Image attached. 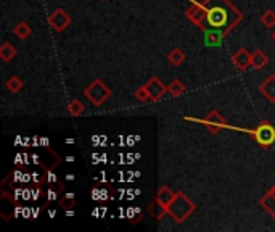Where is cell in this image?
<instances>
[{
  "label": "cell",
  "mask_w": 275,
  "mask_h": 232,
  "mask_svg": "<svg viewBox=\"0 0 275 232\" xmlns=\"http://www.w3.org/2000/svg\"><path fill=\"white\" fill-rule=\"evenodd\" d=\"M208 29L224 31L225 36L242 21V13L229 0H208L206 2Z\"/></svg>",
  "instance_id": "1"
},
{
  "label": "cell",
  "mask_w": 275,
  "mask_h": 232,
  "mask_svg": "<svg viewBox=\"0 0 275 232\" xmlns=\"http://www.w3.org/2000/svg\"><path fill=\"white\" fill-rule=\"evenodd\" d=\"M195 210H196L195 203L190 202L187 195H185L183 192H177L174 200L171 202V205L168 207V213L173 216V220L177 224H182Z\"/></svg>",
  "instance_id": "2"
},
{
  "label": "cell",
  "mask_w": 275,
  "mask_h": 232,
  "mask_svg": "<svg viewBox=\"0 0 275 232\" xmlns=\"http://www.w3.org/2000/svg\"><path fill=\"white\" fill-rule=\"evenodd\" d=\"M84 95L92 105L100 107L109 99V95H111V89H109L106 84H103L100 79H95L93 83L84 91Z\"/></svg>",
  "instance_id": "3"
},
{
  "label": "cell",
  "mask_w": 275,
  "mask_h": 232,
  "mask_svg": "<svg viewBox=\"0 0 275 232\" xmlns=\"http://www.w3.org/2000/svg\"><path fill=\"white\" fill-rule=\"evenodd\" d=\"M254 137H256L258 144L261 147H271L275 142V127L269 124L267 121L261 122V126L254 131Z\"/></svg>",
  "instance_id": "4"
},
{
  "label": "cell",
  "mask_w": 275,
  "mask_h": 232,
  "mask_svg": "<svg viewBox=\"0 0 275 232\" xmlns=\"http://www.w3.org/2000/svg\"><path fill=\"white\" fill-rule=\"evenodd\" d=\"M187 18L190 19L195 26H198L200 29H208V21H206V5L193 3L187 10Z\"/></svg>",
  "instance_id": "5"
},
{
  "label": "cell",
  "mask_w": 275,
  "mask_h": 232,
  "mask_svg": "<svg viewBox=\"0 0 275 232\" xmlns=\"http://www.w3.org/2000/svg\"><path fill=\"white\" fill-rule=\"evenodd\" d=\"M49 24L55 31H65L68 26L71 24V16L63 8H57L52 15L49 16Z\"/></svg>",
  "instance_id": "6"
},
{
  "label": "cell",
  "mask_w": 275,
  "mask_h": 232,
  "mask_svg": "<svg viewBox=\"0 0 275 232\" xmlns=\"http://www.w3.org/2000/svg\"><path fill=\"white\" fill-rule=\"evenodd\" d=\"M145 87V91L148 92V95H150V100H153V102H158L164 94L168 92V87L164 86L160 79H158L156 76L155 78H151L148 83L143 86Z\"/></svg>",
  "instance_id": "7"
},
{
  "label": "cell",
  "mask_w": 275,
  "mask_h": 232,
  "mask_svg": "<svg viewBox=\"0 0 275 232\" xmlns=\"http://www.w3.org/2000/svg\"><path fill=\"white\" fill-rule=\"evenodd\" d=\"M203 122L206 124V127H208V131L211 134H217L219 131H221V129H224L227 126L224 116L219 113V112H216V110H212L208 116H206Z\"/></svg>",
  "instance_id": "8"
},
{
  "label": "cell",
  "mask_w": 275,
  "mask_h": 232,
  "mask_svg": "<svg viewBox=\"0 0 275 232\" xmlns=\"http://www.w3.org/2000/svg\"><path fill=\"white\" fill-rule=\"evenodd\" d=\"M232 61H233V65L237 66V70L245 71L251 66V53L246 49H240V50H237L235 53H233Z\"/></svg>",
  "instance_id": "9"
},
{
  "label": "cell",
  "mask_w": 275,
  "mask_h": 232,
  "mask_svg": "<svg viewBox=\"0 0 275 232\" xmlns=\"http://www.w3.org/2000/svg\"><path fill=\"white\" fill-rule=\"evenodd\" d=\"M204 47H219L222 44V39L225 37L224 31L219 29H204Z\"/></svg>",
  "instance_id": "10"
},
{
  "label": "cell",
  "mask_w": 275,
  "mask_h": 232,
  "mask_svg": "<svg viewBox=\"0 0 275 232\" xmlns=\"http://www.w3.org/2000/svg\"><path fill=\"white\" fill-rule=\"evenodd\" d=\"M259 92L269 102H275V74H271L264 79V83L259 86Z\"/></svg>",
  "instance_id": "11"
},
{
  "label": "cell",
  "mask_w": 275,
  "mask_h": 232,
  "mask_svg": "<svg viewBox=\"0 0 275 232\" xmlns=\"http://www.w3.org/2000/svg\"><path fill=\"white\" fill-rule=\"evenodd\" d=\"M174 197H176V194L173 192V190H171L168 186H163L160 190H158V195H156V200L160 202L163 207H169L171 205V202L174 200Z\"/></svg>",
  "instance_id": "12"
},
{
  "label": "cell",
  "mask_w": 275,
  "mask_h": 232,
  "mask_svg": "<svg viewBox=\"0 0 275 232\" xmlns=\"http://www.w3.org/2000/svg\"><path fill=\"white\" fill-rule=\"evenodd\" d=\"M267 63H269V58L266 57V53L263 50H256L254 53H251V66L254 70H261Z\"/></svg>",
  "instance_id": "13"
},
{
  "label": "cell",
  "mask_w": 275,
  "mask_h": 232,
  "mask_svg": "<svg viewBox=\"0 0 275 232\" xmlns=\"http://www.w3.org/2000/svg\"><path fill=\"white\" fill-rule=\"evenodd\" d=\"M259 205L263 207L267 213H269L272 218H275V197L269 192V194H266L263 199L259 200Z\"/></svg>",
  "instance_id": "14"
},
{
  "label": "cell",
  "mask_w": 275,
  "mask_h": 232,
  "mask_svg": "<svg viewBox=\"0 0 275 232\" xmlns=\"http://www.w3.org/2000/svg\"><path fill=\"white\" fill-rule=\"evenodd\" d=\"M148 213L155 218V220H161V218L168 213V208L166 207H163V205L160 202H153V203H150V207H148Z\"/></svg>",
  "instance_id": "15"
},
{
  "label": "cell",
  "mask_w": 275,
  "mask_h": 232,
  "mask_svg": "<svg viewBox=\"0 0 275 232\" xmlns=\"http://www.w3.org/2000/svg\"><path fill=\"white\" fill-rule=\"evenodd\" d=\"M16 55V49L13 47L10 42H3L2 47H0V58L3 61H10Z\"/></svg>",
  "instance_id": "16"
},
{
  "label": "cell",
  "mask_w": 275,
  "mask_h": 232,
  "mask_svg": "<svg viewBox=\"0 0 275 232\" xmlns=\"http://www.w3.org/2000/svg\"><path fill=\"white\" fill-rule=\"evenodd\" d=\"M13 32H15V36H18L21 40H24V39H27L31 36L32 29H31V26L27 23H18L15 26V29H13Z\"/></svg>",
  "instance_id": "17"
},
{
  "label": "cell",
  "mask_w": 275,
  "mask_h": 232,
  "mask_svg": "<svg viewBox=\"0 0 275 232\" xmlns=\"http://www.w3.org/2000/svg\"><path fill=\"white\" fill-rule=\"evenodd\" d=\"M168 61H169L171 65H174V66H181L183 61H185V53L181 49H174L168 55Z\"/></svg>",
  "instance_id": "18"
},
{
  "label": "cell",
  "mask_w": 275,
  "mask_h": 232,
  "mask_svg": "<svg viewBox=\"0 0 275 232\" xmlns=\"http://www.w3.org/2000/svg\"><path fill=\"white\" fill-rule=\"evenodd\" d=\"M168 92L171 95H174V97H177V95H182L187 92V87H185L182 83H181V79H174L173 83H171L168 86Z\"/></svg>",
  "instance_id": "19"
},
{
  "label": "cell",
  "mask_w": 275,
  "mask_h": 232,
  "mask_svg": "<svg viewBox=\"0 0 275 232\" xmlns=\"http://www.w3.org/2000/svg\"><path fill=\"white\" fill-rule=\"evenodd\" d=\"M5 87L8 89L10 92H13V94H18V92L23 89V81L19 79V78H16V76H11L10 79H6Z\"/></svg>",
  "instance_id": "20"
},
{
  "label": "cell",
  "mask_w": 275,
  "mask_h": 232,
  "mask_svg": "<svg viewBox=\"0 0 275 232\" xmlns=\"http://www.w3.org/2000/svg\"><path fill=\"white\" fill-rule=\"evenodd\" d=\"M68 113L71 116H81L84 113V105H82V102L79 100H73L70 105H68Z\"/></svg>",
  "instance_id": "21"
},
{
  "label": "cell",
  "mask_w": 275,
  "mask_h": 232,
  "mask_svg": "<svg viewBox=\"0 0 275 232\" xmlns=\"http://www.w3.org/2000/svg\"><path fill=\"white\" fill-rule=\"evenodd\" d=\"M261 21L266 26V28H274L275 26V13L274 11H266L263 16H261Z\"/></svg>",
  "instance_id": "22"
},
{
  "label": "cell",
  "mask_w": 275,
  "mask_h": 232,
  "mask_svg": "<svg viewBox=\"0 0 275 232\" xmlns=\"http://www.w3.org/2000/svg\"><path fill=\"white\" fill-rule=\"evenodd\" d=\"M60 205H61V207H65V208H73L76 205V195L73 192L63 195V199L60 200Z\"/></svg>",
  "instance_id": "23"
},
{
  "label": "cell",
  "mask_w": 275,
  "mask_h": 232,
  "mask_svg": "<svg viewBox=\"0 0 275 232\" xmlns=\"http://www.w3.org/2000/svg\"><path fill=\"white\" fill-rule=\"evenodd\" d=\"M61 190H63V186H58V187H55V184L49 189V192H47V200L49 202H55V200H58V195L61 194Z\"/></svg>",
  "instance_id": "24"
},
{
  "label": "cell",
  "mask_w": 275,
  "mask_h": 232,
  "mask_svg": "<svg viewBox=\"0 0 275 232\" xmlns=\"http://www.w3.org/2000/svg\"><path fill=\"white\" fill-rule=\"evenodd\" d=\"M135 99L137 100H140V102H147V100H150V95H148V92L145 91V87H140L139 91L135 92Z\"/></svg>",
  "instance_id": "25"
},
{
  "label": "cell",
  "mask_w": 275,
  "mask_h": 232,
  "mask_svg": "<svg viewBox=\"0 0 275 232\" xmlns=\"http://www.w3.org/2000/svg\"><path fill=\"white\" fill-rule=\"evenodd\" d=\"M47 182H49L50 186H53V184H57V182H58V181H57V176L49 171V173H47Z\"/></svg>",
  "instance_id": "26"
},
{
  "label": "cell",
  "mask_w": 275,
  "mask_h": 232,
  "mask_svg": "<svg viewBox=\"0 0 275 232\" xmlns=\"http://www.w3.org/2000/svg\"><path fill=\"white\" fill-rule=\"evenodd\" d=\"M40 142H42V144H40V145L49 148V137H40Z\"/></svg>",
  "instance_id": "27"
},
{
  "label": "cell",
  "mask_w": 275,
  "mask_h": 232,
  "mask_svg": "<svg viewBox=\"0 0 275 232\" xmlns=\"http://www.w3.org/2000/svg\"><path fill=\"white\" fill-rule=\"evenodd\" d=\"M21 153H19V155H16V160H15V163H16V165H19V163H21Z\"/></svg>",
  "instance_id": "28"
},
{
  "label": "cell",
  "mask_w": 275,
  "mask_h": 232,
  "mask_svg": "<svg viewBox=\"0 0 275 232\" xmlns=\"http://www.w3.org/2000/svg\"><path fill=\"white\" fill-rule=\"evenodd\" d=\"M66 179H68V181H73V179H74V174H68Z\"/></svg>",
  "instance_id": "29"
},
{
  "label": "cell",
  "mask_w": 275,
  "mask_h": 232,
  "mask_svg": "<svg viewBox=\"0 0 275 232\" xmlns=\"http://www.w3.org/2000/svg\"><path fill=\"white\" fill-rule=\"evenodd\" d=\"M271 194H272V195H274V197H275V186H274V187H272V189H271Z\"/></svg>",
  "instance_id": "30"
},
{
  "label": "cell",
  "mask_w": 275,
  "mask_h": 232,
  "mask_svg": "<svg viewBox=\"0 0 275 232\" xmlns=\"http://www.w3.org/2000/svg\"><path fill=\"white\" fill-rule=\"evenodd\" d=\"M272 39H274V40H275V31H274V32H272Z\"/></svg>",
  "instance_id": "31"
}]
</instances>
